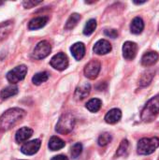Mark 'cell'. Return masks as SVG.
<instances>
[{
    "label": "cell",
    "instance_id": "21",
    "mask_svg": "<svg viewBox=\"0 0 159 160\" xmlns=\"http://www.w3.org/2000/svg\"><path fill=\"white\" fill-rule=\"evenodd\" d=\"M102 105V101L98 98H92L90 99L87 104H86V108L88 111H90L91 112H97L100 110Z\"/></svg>",
    "mask_w": 159,
    "mask_h": 160
},
{
    "label": "cell",
    "instance_id": "31",
    "mask_svg": "<svg viewBox=\"0 0 159 160\" xmlns=\"http://www.w3.org/2000/svg\"><path fill=\"white\" fill-rule=\"evenodd\" d=\"M104 34H105V36L112 38H115L118 37V31L116 29H106L104 31Z\"/></svg>",
    "mask_w": 159,
    "mask_h": 160
},
{
    "label": "cell",
    "instance_id": "24",
    "mask_svg": "<svg viewBox=\"0 0 159 160\" xmlns=\"http://www.w3.org/2000/svg\"><path fill=\"white\" fill-rule=\"evenodd\" d=\"M80 20H81V15H80V14H78V13H73V14H71V15L69 16L68 20L67 21V23H66L65 28L67 29V30L74 28Z\"/></svg>",
    "mask_w": 159,
    "mask_h": 160
},
{
    "label": "cell",
    "instance_id": "6",
    "mask_svg": "<svg viewBox=\"0 0 159 160\" xmlns=\"http://www.w3.org/2000/svg\"><path fill=\"white\" fill-rule=\"evenodd\" d=\"M52 51V46L47 40H42L37 44L33 52V57L37 60H41L47 57Z\"/></svg>",
    "mask_w": 159,
    "mask_h": 160
},
{
    "label": "cell",
    "instance_id": "23",
    "mask_svg": "<svg viewBox=\"0 0 159 160\" xmlns=\"http://www.w3.org/2000/svg\"><path fill=\"white\" fill-rule=\"evenodd\" d=\"M129 152V142L127 140H123L119 148L117 149L116 156L117 157H127Z\"/></svg>",
    "mask_w": 159,
    "mask_h": 160
},
{
    "label": "cell",
    "instance_id": "20",
    "mask_svg": "<svg viewBox=\"0 0 159 160\" xmlns=\"http://www.w3.org/2000/svg\"><path fill=\"white\" fill-rule=\"evenodd\" d=\"M66 145L65 142L63 140H61L60 138L56 137V136H53L50 139V142H49V148L50 150L52 151H58L62 148H64Z\"/></svg>",
    "mask_w": 159,
    "mask_h": 160
},
{
    "label": "cell",
    "instance_id": "27",
    "mask_svg": "<svg viewBox=\"0 0 159 160\" xmlns=\"http://www.w3.org/2000/svg\"><path fill=\"white\" fill-rule=\"evenodd\" d=\"M153 78H154V72L153 71H147V72H145L142 76V78L140 80V85L141 86H146V85L150 84V82H152Z\"/></svg>",
    "mask_w": 159,
    "mask_h": 160
},
{
    "label": "cell",
    "instance_id": "7",
    "mask_svg": "<svg viewBox=\"0 0 159 160\" xmlns=\"http://www.w3.org/2000/svg\"><path fill=\"white\" fill-rule=\"evenodd\" d=\"M51 66L57 69V70H64L67 68L68 66V59L67 56L63 53V52H59L57 54H55L52 59H51Z\"/></svg>",
    "mask_w": 159,
    "mask_h": 160
},
{
    "label": "cell",
    "instance_id": "19",
    "mask_svg": "<svg viewBox=\"0 0 159 160\" xmlns=\"http://www.w3.org/2000/svg\"><path fill=\"white\" fill-rule=\"evenodd\" d=\"M12 27H13V22L11 21H7L0 23V40L6 38L10 34Z\"/></svg>",
    "mask_w": 159,
    "mask_h": 160
},
{
    "label": "cell",
    "instance_id": "12",
    "mask_svg": "<svg viewBox=\"0 0 159 160\" xmlns=\"http://www.w3.org/2000/svg\"><path fill=\"white\" fill-rule=\"evenodd\" d=\"M159 59L158 53L157 52H148L143 54L142 58V64L144 67H150L155 65Z\"/></svg>",
    "mask_w": 159,
    "mask_h": 160
},
{
    "label": "cell",
    "instance_id": "10",
    "mask_svg": "<svg viewBox=\"0 0 159 160\" xmlns=\"http://www.w3.org/2000/svg\"><path fill=\"white\" fill-rule=\"evenodd\" d=\"M40 146H41V142L39 140H33V141L25 142L22 146L21 151L22 154H24L26 156H32V155H35L36 153H37Z\"/></svg>",
    "mask_w": 159,
    "mask_h": 160
},
{
    "label": "cell",
    "instance_id": "8",
    "mask_svg": "<svg viewBox=\"0 0 159 160\" xmlns=\"http://www.w3.org/2000/svg\"><path fill=\"white\" fill-rule=\"evenodd\" d=\"M101 68V65L100 62L97 60H92L90 61L84 68V74L88 79L94 80L97 77V75L99 74Z\"/></svg>",
    "mask_w": 159,
    "mask_h": 160
},
{
    "label": "cell",
    "instance_id": "13",
    "mask_svg": "<svg viewBox=\"0 0 159 160\" xmlns=\"http://www.w3.org/2000/svg\"><path fill=\"white\" fill-rule=\"evenodd\" d=\"M33 135V130L29 128H20L15 135V139L17 142H26L28 139H30Z\"/></svg>",
    "mask_w": 159,
    "mask_h": 160
},
{
    "label": "cell",
    "instance_id": "18",
    "mask_svg": "<svg viewBox=\"0 0 159 160\" xmlns=\"http://www.w3.org/2000/svg\"><path fill=\"white\" fill-rule=\"evenodd\" d=\"M144 29V22L142 18L136 17L132 20L131 24H130V30L133 34L139 35L141 34Z\"/></svg>",
    "mask_w": 159,
    "mask_h": 160
},
{
    "label": "cell",
    "instance_id": "30",
    "mask_svg": "<svg viewBox=\"0 0 159 160\" xmlns=\"http://www.w3.org/2000/svg\"><path fill=\"white\" fill-rule=\"evenodd\" d=\"M41 1H31V0H27V1H24L22 2V5L25 8H34L35 6L40 4Z\"/></svg>",
    "mask_w": 159,
    "mask_h": 160
},
{
    "label": "cell",
    "instance_id": "22",
    "mask_svg": "<svg viewBox=\"0 0 159 160\" xmlns=\"http://www.w3.org/2000/svg\"><path fill=\"white\" fill-rule=\"evenodd\" d=\"M18 94V87L15 85H9L4 88L1 92V98L3 99H7L10 97H13Z\"/></svg>",
    "mask_w": 159,
    "mask_h": 160
},
{
    "label": "cell",
    "instance_id": "16",
    "mask_svg": "<svg viewBox=\"0 0 159 160\" xmlns=\"http://www.w3.org/2000/svg\"><path fill=\"white\" fill-rule=\"evenodd\" d=\"M90 91H91V85L89 83H83L82 84L81 86H79L76 91H75V98L78 99V100H82L83 98H85L86 97L89 96L90 94Z\"/></svg>",
    "mask_w": 159,
    "mask_h": 160
},
{
    "label": "cell",
    "instance_id": "29",
    "mask_svg": "<svg viewBox=\"0 0 159 160\" xmlns=\"http://www.w3.org/2000/svg\"><path fill=\"white\" fill-rule=\"evenodd\" d=\"M82 152V145L78 142V143H75L72 148H71V157L73 158H77Z\"/></svg>",
    "mask_w": 159,
    "mask_h": 160
},
{
    "label": "cell",
    "instance_id": "25",
    "mask_svg": "<svg viewBox=\"0 0 159 160\" xmlns=\"http://www.w3.org/2000/svg\"><path fill=\"white\" fill-rule=\"evenodd\" d=\"M48 79H49V73L48 72H39V73H37L32 78V82L34 84L39 85V84L45 82L46 81H48Z\"/></svg>",
    "mask_w": 159,
    "mask_h": 160
},
{
    "label": "cell",
    "instance_id": "26",
    "mask_svg": "<svg viewBox=\"0 0 159 160\" xmlns=\"http://www.w3.org/2000/svg\"><path fill=\"white\" fill-rule=\"evenodd\" d=\"M96 28H97V21L95 19H91L86 22L83 28V34L85 36H90L91 34L94 33Z\"/></svg>",
    "mask_w": 159,
    "mask_h": 160
},
{
    "label": "cell",
    "instance_id": "5",
    "mask_svg": "<svg viewBox=\"0 0 159 160\" xmlns=\"http://www.w3.org/2000/svg\"><path fill=\"white\" fill-rule=\"evenodd\" d=\"M26 73H27V68L24 65H21L7 72V80L11 83H17L18 82L24 79Z\"/></svg>",
    "mask_w": 159,
    "mask_h": 160
},
{
    "label": "cell",
    "instance_id": "14",
    "mask_svg": "<svg viewBox=\"0 0 159 160\" xmlns=\"http://www.w3.org/2000/svg\"><path fill=\"white\" fill-rule=\"evenodd\" d=\"M70 51L76 60H81L85 54V46L82 42H77L71 46Z\"/></svg>",
    "mask_w": 159,
    "mask_h": 160
},
{
    "label": "cell",
    "instance_id": "4",
    "mask_svg": "<svg viewBox=\"0 0 159 160\" xmlns=\"http://www.w3.org/2000/svg\"><path fill=\"white\" fill-rule=\"evenodd\" d=\"M74 126H75L74 116L71 113H65L59 118L56 128H55V130L59 134L67 135L73 130Z\"/></svg>",
    "mask_w": 159,
    "mask_h": 160
},
{
    "label": "cell",
    "instance_id": "2",
    "mask_svg": "<svg viewBox=\"0 0 159 160\" xmlns=\"http://www.w3.org/2000/svg\"><path fill=\"white\" fill-rule=\"evenodd\" d=\"M159 147V139L157 137L143 138L139 141L137 150L138 154L142 156H148L153 154Z\"/></svg>",
    "mask_w": 159,
    "mask_h": 160
},
{
    "label": "cell",
    "instance_id": "33",
    "mask_svg": "<svg viewBox=\"0 0 159 160\" xmlns=\"http://www.w3.org/2000/svg\"><path fill=\"white\" fill-rule=\"evenodd\" d=\"M158 28H159V26H158Z\"/></svg>",
    "mask_w": 159,
    "mask_h": 160
},
{
    "label": "cell",
    "instance_id": "3",
    "mask_svg": "<svg viewBox=\"0 0 159 160\" xmlns=\"http://www.w3.org/2000/svg\"><path fill=\"white\" fill-rule=\"evenodd\" d=\"M159 113V96L152 98L144 106L142 112V119L144 122L154 120Z\"/></svg>",
    "mask_w": 159,
    "mask_h": 160
},
{
    "label": "cell",
    "instance_id": "11",
    "mask_svg": "<svg viewBox=\"0 0 159 160\" xmlns=\"http://www.w3.org/2000/svg\"><path fill=\"white\" fill-rule=\"evenodd\" d=\"M93 50L97 54H99V55L106 54L112 51V44L106 39H99L95 44Z\"/></svg>",
    "mask_w": 159,
    "mask_h": 160
},
{
    "label": "cell",
    "instance_id": "9",
    "mask_svg": "<svg viewBox=\"0 0 159 160\" xmlns=\"http://www.w3.org/2000/svg\"><path fill=\"white\" fill-rule=\"evenodd\" d=\"M138 45L132 41H127L123 45V56L127 60H132L136 57Z\"/></svg>",
    "mask_w": 159,
    "mask_h": 160
},
{
    "label": "cell",
    "instance_id": "15",
    "mask_svg": "<svg viewBox=\"0 0 159 160\" xmlns=\"http://www.w3.org/2000/svg\"><path fill=\"white\" fill-rule=\"evenodd\" d=\"M122 118V112L119 109H112L105 115V121L108 124H116Z\"/></svg>",
    "mask_w": 159,
    "mask_h": 160
},
{
    "label": "cell",
    "instance_id": "17",
    "mask_svg": "<svg viewBox=\"0 0 159 160\" xmlns=\"http://www.w3.org/2000/svg\"><path fill=\"white\" fill-rule=\"evenodd\" d=\"M49 18L45 17V16H41V17H37L35 19H32L28 24V28L30 30H37L39 29L41 27H43L47 22H48Z\"/></svg>",
    "mask_w": 159,
    "mask_h": 160
},
{
    "label": "cell",
    "instance_id": "1",
    "mask_svg": "<svg viewBox=\"0 0 159 160\" xmlns=\"http://www.w3.org/2000/svg\"><path fill=\"white\" fill-rule=\"evenodd\" d=\"M24 115L25 112L20 108H12L7 110L0 117V131H7L13 128L20 120H22Z\"/></svg>",
    "mask_w": 159,
    "mask_h": 160
},
{
    "label": "cell",
    "instance_id": "28",
    "mask_svg": "<svg viewBox=\"0 0 159 160\" xmlns=\"http://www.w3.org/2000/svg\"><path fill=\"white\" fill-rule=\"evenodd\" d=\"M112 135L108 132H104L102 133L99 138H98V144L100 146H106L107 144H109L112 142Z\"/></svg>",
    "mask_w": 159,
    "mask_h": 160
},
{
    "label": "cell",
    "instance_id": "32",
    "mask_svg": "<svg viewBox=\"0 0 159 160\" xmlns=\"http://www.w3.org/2000/svg\"><path fill=\"white\" fill-rule=\"evenodd\" d=\"M52 160H68V158L66 156H64V155H58V156L53 157L52 158Z\"/></svg>",
    "mask_w": 159,
    "mask_h": 160
}]
</instances>
